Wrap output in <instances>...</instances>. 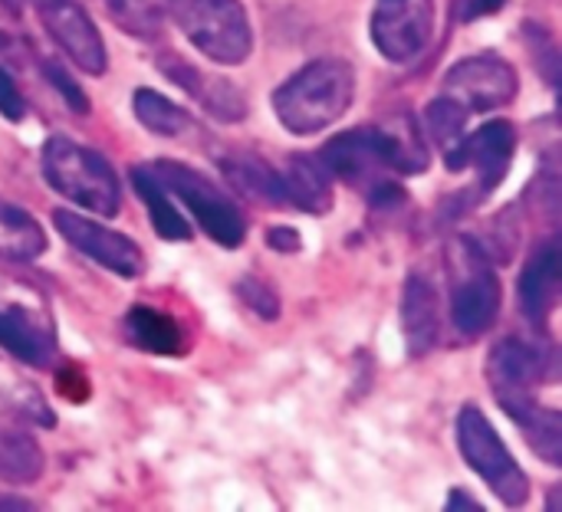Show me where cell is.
I'll use <instances>...</instances> for the list:
<instances>
[{"instance_id":"17","label":"cell","mask_w":562,"mask_h":512,"mask_svg":"<svg viewBox=\"0 0 562 512\" xmlns=\"http://www.w3.org/2000/svg\"><path fill=\"white\" fill-rule=\"evenodd\" d=\"M158 69H161L171 82H178L188 95H198V102H201L211 115H217L221 122H237V118H244L247 102H244V95H240L231 82H224V79H207L204 72L191 69V66H188L184 59H178V56H158Z\"/></svg>"},{"instance_id":"27","label":"cell","mask_w":562,"mask_h":512,"mask_svg":"<svg viewBox=\"0 0 562 512\" xmlns=\"http://www.w3.org/2000/svg\"><path fill=\"white\" fill-rule=\"evenodd\" d=\"M237 296L250 306V312H257L260 319H277L280 316V299L273 293L270 283L257 280V276H244L237 283Z\"/></svg>"},{"instance_id":"10","label":"cell","mask_w":562,"mask_h":512,"mask_svg":"<svg viewBox=\"0 0 562 512\" xmlns=\"http://www.w3.org/2000/svg\"><path fill=\"white\" fill-rule=\"evenodd\" d=\"M43 30L49 33V39L69 56V62L76 69H82L86 76H102L109 66L105 56V43L99 26L92 23V16L82 10L79 0H30Z\"/></svg>"},{"instance_id":"30","label":"cell","mask_w":562,"mask_h":512,"mask_svg":"<svg viewBox=\"0 0 562 512\" xmlns=\"http://www.w3.org/2000/svg\"><path fill=\"white\" fill-rule=\"evenodd\" d=\"M267 247L283 250V253H293V250H300V234L290 230V227H270L267 230Z\"/></svg>"},{"instance_id":"13","label":"cell","mask_w":562,"mask_h":512,"mask_svg":"<svg viewBox=\"0 0 562 512\" xmlns=\"http://www.w3.org/2000/svg\"><path fill=\"white\" fill-rule=\"evenodd\" d=\"M514 148H517V135L510 122H487L484 128L464 135L454 161L448 164V171H477V194L487 197L507 174L510 161H514Z\"/></svg>"},{"instance_id":"21","label":"cell","mask_w":562,"mask_h":512,"mask_svg":"<svg viewBox=\"0 0 562 512\" xmlns=\"http://www.w3.org/2000/svg\"><path fill=\"white\" fill-rule=\"evenodd\" d=\"M125 335L132 339V345L155 352V355H178L184 349V335L178 329V322L151 306H132L125 316Z\"/></svg>"},{"instance_id":"23","label":"cell","mask_w":562,"mask_h":512,"mask_svg":"<svg viewBox=\"0 0 562 512\" xmlns=\"http://www.w3.org/2000/svg\"><path fill=\"white\" fill-rule=\"evenodd\" d=\"M221 171L227 174V181L254 197V201H267V204H286L283 201V178L260 158L254 155H237V158H224L221 161Z\"/></svg>"},{"instance_id":"8","label":"cell","mask_w":562,"mask_h":512,"mask_svg":"<svg viewBox=\"0 0 562 512\" xmlns=\"http://www.w3.org/2000/svg\"><path fill=\"white\" fill-rule=\"evenodd\" d=\"M0 349L13 359L46 368L56 352V332L46 306L23 283H0Z\"/></svg>"},{"instance_id":"25","label":"cell","mask_w":562,"mask_h":512,"mask_svg":"<svg viewBox=\"0 0 562 512\" xmlns=\"http://www.w3.org/2000/svg\"><path fill=\"white\" fill-rule=\"evenodd\" d=\"M115 26L135 39H158L168 23V0H105Z\"/></svg>"},{"instance_id":"22","label":"cell","mask_w":562,"mask_h":512,"mask_svg":"<svg viewBox=\"0 0 562 512\" xmlns=\"http://www.w3.org/2000/svg\"><path fill=\"white\" fill-rule=\"evenodd\" d=\"M132 112H135V118H138L151 135H161V138H181V135L194 132L191 112L181 109L178 102L165 99V95L155 92V89H135V95H132Z\"/></svg>"},{"instance_id":"31","label":"cell","mask_w":562,"mask_h":512,"mask_svg":"<svg viewBox=\"0 0 562 512\" xmlns=\"http://www.w3.org/2000/svg\"><path fill=\"white\" fill-rule=\"evenodd\" d=\"M507 0H464L461 3V20L471 23V20H481V16H491L504 7Z\"/></svg>"},{"instance_id":"33","label":"cell","mask_w":562,"mask_h":512,"mask_svg":"<svg viewBox=\"0 0 562 512\" xmlns=\"http://www.w3.org/2000/svg\"><path fill=\"white\" fill-rule=\"evenodd\" d=\"M0 7H3L10 16H16V13L23 10V0H0Z\"/></svg>"},{"instance_id":"29","label":"cell","mask_w":562,"mask_h":512,"mask_svg":"<svg viewBox=\"0 0 562 512\" xmlns=\"http://www.w3.org/2000/svg\"><path fill=\"white\" fill-rule=\"evenodd\" d=\"M0 115L10 118V122H20L26 115V99H23L16 79L7 69H0Z\"/></svg>"},{"instance_id":"19","label":"cell","mask_w":562,"mask_h":512,"mask_svg":"<svg viewBox=\"0 0 562 512\" xmlns=\"http://www.w3.org/2000/svg\"><path fill=\"white\" fill-rule=\"evenodd\" d=\"M132 184L142 197V204L148 207V217H151V227L161 240H188L191 237V224L178 214V207L171 204L168 197V187L155 178V171L145 164V168H132Z\"/></svg>"},{"instance_id":"14","label":"cell","mask_w":562,"mask_h":512,"mask_svg":"<svg viewBox=\"0 0 562 512\" xmlns=\"http://www.w3.org/2000/svg\"><path fill=\"white\" fill-rule=\"evenodd\" d=\"M543 375V352L524 339H504L491 349L487 382L501 408L533 398V385Z\"/></svg>"},{"instance_id":"16","label":"cell","mask_w":562,"mask_h":512,"mask_svg":"<svg viewBox=\"0 0 562 512\" xmlns=\"http://www.w3.org/2000/svg\"><path fill=\"white\" fill-rule=\"evenodd\" d=\"M402 332L408 355L422 359L438 345L441 332V316H438V289L422 276L412 273L402 289Z\"/></svg>"},{"instance_id":"11","label":"cell","mask_w":562,"mask_h":512,"mask_svg":"<svg viewBox=\"0 0 562 512\" xmlns=\"http://www.w3.org/2000/svg\"><path fill=\"white\" fill-rule=\"evenodd\" d=\"M520 89L517 69L501 56H471L448 69L445 95L454 99L464 112H491L514 102Z\"/></svg>"},{"instance_id":"20","label":"cell","mask_w":562,"mask_h":512,"mask_svg":"<svg viewBox=\"0 0 562 512\" xmlns=\"http://www.w3.org/2000/svg\"><path fill=\"white\" fill-rule=\"evenodd\" d=\"M43 250H46V234L36 224V217L10 201H0V260L26 263L36 260Z\"/></svg>"},{"instance_id":"2","label":"cell","mask_w":562,"mask_h":512,"mask_svg":"<svg viewBox=\"0 0 562 512\" xmlns=\"http://www.w3.org/2000/svg\"><path fill=\"white\" fill-rule=\"evenodd\" d=\"M356 99V69L346 59H313L273 92V112L293 135H316L339 122Z\"/></svg>"},{"instance_id":"3","label":"cell","mask_w":562,"mask_h":512,"mask_svg":"<svg viewBox=\"0 0 562 512\" xmlns=\"http://www.w3.org/2000/svg\"><path fill=\"white\" fill-rule=\"evenodd\" d=\"M40 168H43L46 184L56 194H63L66 201H72L99 217L119 214V207H122L119 178L99 151L56 135L43 145Z\"/></svg>"},{"instance_id":"5","label":"cell","mask_w":562,"mask_h":512,"mask_svg":"<svg viewBox=\"0 0 562 512\" xmlns=\"http://www.w3.org/2000/svg\"><path fill=\"white\" fill-rule=\"evenodd\" d=\"M458 451L464 454L468 467L494 490L504 507H524L530 500V480L520 470L517 457L501 441L497 428L477 405H464L458 414Z\"/></svg>"},{"instance_id":"15","label":"cell","mask_w":562,"mask_h":512,"mask_svg":"<svg viewBox=\"0 0 562 512\" xmlns=\"http://www.w3.org/2000/svg\"><path fill=\"white\" fill-rule=\"evenodd\" d=\"M562 286V253L557 240H547L543 247H537V253L530 257L524 276H520V306L527 312V319L533 326H547L550 312L560 303Z\"/></svg>"},{"instance_id":"7","label":"cell","mask_w":562,"mask_h":512,"mask_svg":"<svg viewBox=\"0 0 562 512\" xmlns=\"http://www.w3.org/2000/svg\"><path fill=\"white\" fill-rule=\"evenodd\" d=\"M454 296H451V319L461 335L477 339L494 329L501 316V280L487 263V253L474 240H461L454 247Z\"/></svg>"},{"instance_id":"32","label":"cell","mask_w":562,"mask_h":512,"mask_svg":"<svg viewBox=\"0 0 562 512\" xmlns=\"http://www.w3.org/2000/svg\"><path fill=\"white\" fill-rule=\"evenodd\" d=\"M448 510L481 512V503H477V500H471V493H464V490H451V497H448Z\"/></svg>"},{"instance_id":"28","label":"cell","mask_w":562,"mask_h":512,"mask_svg":"<svg viewBox=\"0 0 562 512\" xmlns=\"http://www.w3.org/2000/svg\"><path fill=\"white\" fill-rule=\"evenodd\" d=\"M43 72H46V79L53 82V89L63 95V102L76 112V115H86L89 112V99H86V92L79 89V82L56 62V59H46L43 62Z\"/></svg>"},{"instance_id":"24","label":"cell","mask_w":562,"mask_h":512,"mask_svg":"<svg viewBox=\"0 0 562 512\" xmlns=\"http://www.w3.org/2000/svg\"><path fill=\"white\" fill-rule=\"evenodd\" d=\"M43 474V451L20 428H0V480L33 483Z\"/></svg>"},{"instance_id":"6","label":"cell","mask_w":562,"mask_h":512,"mask_svg":"<svg viewBox=\"0 0 562 512\" xmlns=\"http://www.w3.org/2000/svg\"><path fill=\"white\" fill-rule=\"evenodd\" d=\"M148 168L194 214V220L201 224V230L214 243L231 247V250L244 243V237H247L244 214L231 197H224V191L214 181H207L201 171H194V168H188L181 161H155Z\"/></svg>"},{"instance_id":"9","label":"cell","mask_w":562,"mask_h":512,"mask_svg":"<svg viewBox=\"0 0 562 512\" xmlns=\"http://www.w3.org/2000/svg\"><path fill=\"white\" fill-rule=\"evenodd\" d=\"M435 33V0H375L372 43L389 62L418 59Z\"/></svg>"},{"instance_id":"12","label":"cell","mask_w":562,"mask_h":512,"mask_svg":"<svg viewBox=\"0 0 562 512\" xmlns=\"http://www.w3.org/2000/svg\"><path fill=\"white\" fill-rule=\"evenodd\" d=\"M53 224L56 230L66 237V243H72L79 253H86L89 260H95L99 266L125 276V280H135L142 276L145 270V253L138 250L135 240H128L125 234L119 230H109L76 211H56L53 214Z\"/></svg>"},{"instance_id":"18","label":"cell","mask_w":562,"mask_h":512,"mask_svg":"<svg viewBox=\"0 0 562 512\" xmlns=\"http://www.w3.org/2000/svg\"><path fill=\"white\" fill-rule=\"evenodd\" d=\"M283 178V201L303 214H329L333 211V174L319 158L296 155L290 158Z\"/></svg>"},{"instance_id":"1","label":"cell","mask_w":562,"mask_h":512,"mask_svg":"<svg viewBox=\"0 0 562 512\" xmlns=\"http://www.w3.org/2000/svg\"><path fill=\"white\" fill-rule=\"evenodd\" d=\"M319 161L333 178L372 191L389 171L422 174L428 168V145L412 115H395L385 125H359L333 135L319 148Z\"/></svg>"},{"instance_id":"4","label":"cell","mask_w":562,"mask_h":512,"mask_svg":"<svg viewBox=\"0 0 562 512\" xmlns=\"http://www.w3.org/2000/svg\"><path fill=\"white\" fill-rule=\"evenodd\" d=\"M184 39L221 66H240L254 49L250 16L240 0H168Z\"/></svg>"},{"instance_id":"26","label":"cell","mask_w":562,"mask_h":512,"mask_svg":"<svg viewBox=\"0 0 562 512\" xmlns=\"http://www.w3.org/2000/svg\"><path fill=\"white\" fill-rule=\"evenodd\" d=\"M464 122H468V112L454 102V99H435L428 109H425V132L428 138L438 145V151L445 155V164L454 161L461 141H464Z\"/></svg>"}]
</instances>
